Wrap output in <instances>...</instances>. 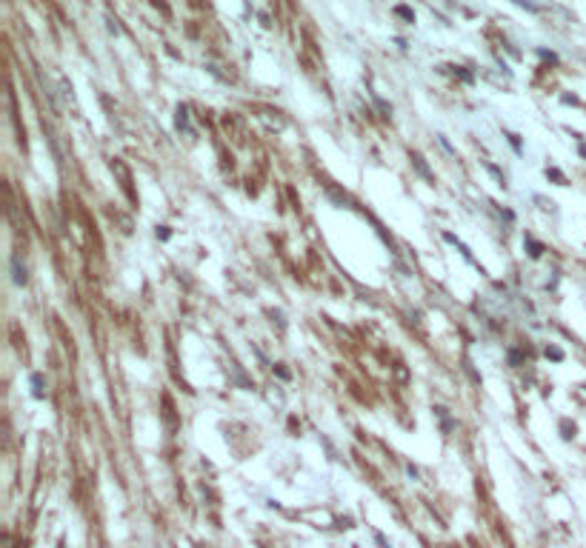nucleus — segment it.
<instances>
[{"label":"nucleus","instance_id":"f257e3e1","mask_svg":"<svg viewBox=\"0 0 586 548\" xmlns=\"http://www.w3.org/2000/svg\"><path fill=\"white\" fill-rule=\"evenodd\" d=\"M12 269H14V283H26V269H20V260H17V257L12 260Z\"/></svg>","mask_w":586,"mask_h":548}]
</instances>
